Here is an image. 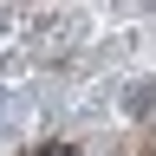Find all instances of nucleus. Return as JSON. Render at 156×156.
I'll return each instance as SVG.
<instances>
[{
	"mask_svg": "<svg viewBox=\"0 0 156 156\" xmlns=\"http://www.w3.org/2000/svg\"><path fill=\"white\" fill-rule=\"evenodd\" d=\"M46 156H72V150H46Z\"/></svg>",
	"mask_w": 156,
	"mask_h": 156,
	"instance_id": "f257e3e1",
	"label": "nucleus"
}]
</instances>
